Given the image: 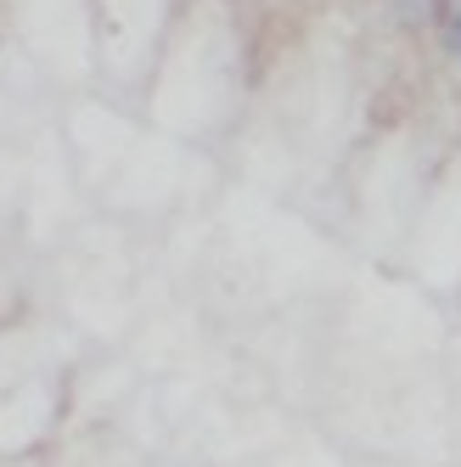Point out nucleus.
Segmentation results:
<instances>
[{
    "mask_svg": "<svg viewBox=\"0 0 461 467\" xmlns=\"http://www.w3.org/2000/svg\"><path fill=\"white\" fill-rule=\"evenodd\" d=\"M445 40H450V51H461V12L450 17V28H445Z\"/></svg>",
    "mask_w": 461,
    "mask_h": 467,
    "instance_id": "obj_1",
    "label": "nucleus"
}]
</instances>
